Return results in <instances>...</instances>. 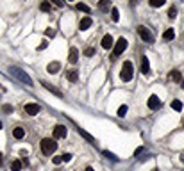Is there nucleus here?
I'll return each instance as SVG.
<instances>
[{
	"label": "nucleus",
	"instance_id": "f257e3e1",
	"mask_svg": "<svg viewBox=\"0 0 184 171\" xmlns=\"http://www.w3.org/2000/svg\"><path fill=\"white\" fill-rule=\"evenodd\" d=\"M9 73H11L14 78H18L20 82H23V84H27V86H32V78L29 77L27 73L23 72V70H20V68H16V66H11L9 68Z\"/></svg>",
	"mask_w": 184,
	"mask_h": 171
},
{
	"label": "nucleus",
	"instance_id": "f03ea898",
	"mask_svg": "<svg viewBox=\"0 0 184 171\" xmlns=\"http://www.w3.org/2000/svg\"><path fill=\"white\" fill-rule=\"evenodd\" d=\"M132 75H134L132 62H131V61H125V62H123L122 72H120V78H122L123 82H129V80H132Z\"/></svg>",
	"mask_w": 184,
	"mask_h": 171
},
{
	"label": "nucleus",
	"instance_id": "7ed1b4c3",
	"mask_svg": "<svg viewBox=\"0 0 184 171\" xmlns=\"http://www.w3.org/2000/svg\"><path fill=\"white\" fill-rule=\"evenodd\" d=\"M39 144H41V152H43L45 155H52L57 150V143L54 141V139H48V137H47V139H43Z\"/></svg>",
	"mask_w": 184,
	"mask_h": 171
},
{
	"label": "nucleus",
	"instance_id": "20e7f679",
	"mask_svg": "<svg viewBox=\"0 0 184 171\" xmlns=\"http://www.w3.org/2000/svg\"><path fill=\"white\" fill-rule=\"evenodd\" d=\"M127 45H129V43H127V39H125V38H120L116 43L113 45V55H114V57H120V55L125 52Z\"/></svg>",
	"mask_w": 184,
	"mask_h": 171
},
{
	"label": "nucleus",
	"instance_id": "39448f33",
	"mask_svg": "<svg viewBox=\"0 0 184 171\" xmlns=\"http://www.w3.org/2000/svg\"><path fill=\"white\" fill-rule=\"evenodd\" d=\"M138 34H140V38L143 39V41H147V43H152V41H154V34H152L150 29H147L145 25H140V27H138Z\"/></svg>",
	"mask_w": 184,
	"mask_h": 171
},
{
	"label": "nucleus",
	"instance_id": "423d86ee",
	"mask_svg": "<svg viewBox=\"0 0 184 171\" xmlns=\"http://www.w3.org/2000/svg\"><path fill=\"white\" fill-rule=\"evenodd\" d=\"M66 134H68V128L64 127V125H57V127L54 128V139H63V137H66Z\"/></svg>",
	"mask_w": 184,
	"mask_h": 171
},
{
	"label": "nucleus",
	"instance_id": "0eeeda50",
	"mask_svg": "<svg viewBox=\"0 0 184 171\" xmlns=\"http://www.w3.org/2000/svg\"><path fill=\"white\" fill-rule=\"evenodd\" d=\"M147 105H148L152 110H156V109H159V107H161V100L157 98L156 94H152V96H148V102H147Z\"/></svg>",
	"mask_w": 184,
	"mask_h": 171
},
{
	"label": "nucleus",
	"instance_id": "6e6552de",
	"mask_svg": "<svg viewBox=\"0 0 184 171\" xmlns=\"http://www.w3.org/2000/svg\"><path fill=\"white\" fill-rule=\"evenodd\" d=\"M39 110H41V107H39L38 104H27L25 105V112H27L29 116H36Z\"/></svg>",
	"mask_w": 184,
	"mask_h": 171
},
{
	"label": "nucleus",
	"instance_id": "1a4fd4ad",
	"mask_svg": "<svg viewBox=\"0 0 184 171\" xmlns=\"http://www.w3.org/2000/svg\"><path fill=\"white\" fill-rule=\"evenodd\" d=\"M113 36L111 34H106L104 38H102V48L104 50H109V48H113Z\"/></svg>",
	"mask_w": 184,
	"mask_h": 171
},
{
	"label": "nucleus",
	"instance_id": "9d476101",
	"mask_svg": "<svg viewBox=\"0 0 184 171\" xmlns=\"http://www.w3.org/2000/svg\"><path fill=\"white\" fill-rule=\"evenodd\" d=\"M91 23H93V20H91V18H89V16H84L82 20L79 22V29H81V30H88V29L91 27Z\"/></svg>",
	"mask_w": 184,
	"mask_h": 171
},
{
	"label": "nucleus",
	"instance_id": "9b49d317",
	"mask_svg": "<svg viewBox=\"0 0 184 171\" xmlns=\"http://www.w3.org/2000/svg\"><path fill=\"white\" fill-rule=\"evenodd\" d=\"M68 61L72 62V64H75V62L79 61V50L75 48V46H72V48H70V54H68Z\"/></svg>",
	"mask_w": 184,
	"mask_h": 171
},
{
	"label": "nucleus",
	"instance_id": "f8f14e48",
	"mask_svg": "<svg viewBox=\"0 0 184 171\" xmlns=\"http://www.w3.org/2000/svg\"><path fill=\"white\" fill-rule=\"evenodd\" d=\"M77 132H79V136H82L84 139H88V141H89V143H91V144H97L95 137H93V136H91V134H88V132H86V130H84V128L77 127Z\"/></svg>",
	"mask_w": 184,
	"mask_h": 171
},
{
	"label": "nucleus",
	"instance_id": "ddd939ff",
	"mask_svg": "<svg viewBox=\"0 0 184 171\" xmlns=\"http://www.w3.org/2000/svg\"><path fill=\"white\" fill-rule=\"evenodd\" d=\"M141 73L143 75H148L150 73V64H148V57H141Z\"/></svg>",
	"mask_w": 184,
	"mask_h": 171
},
{
	"label": "nucleus",
	"instance_id": "4468645a",
	"mask_svg": "<svg viewBox=\"0 0 184 171\" xmlns=\"http://www.w3.org/2000/svg\"><path fill=\"white\" fill-rule=\"evenodd\" d=\"M61 70V62H57V61H54V62H50L48 66H47V72L50 73V75H54V73H57Z\"/></svg>",
	"mask_w": 184,
	"mask_h": 171
},
{
	"label": "nucleus",
	"instance_id": "2eb2a0df",
	"mask_svg": "<svg viewBox=\"0 0 184 171\" xmlns=\"http://www.w3.org/2000/svg\"><path fill=\"white\" fill-rule=\"evenodd\" d=\"M170 78H172L173 82L181 84V80H182V75H181V72H179V70H172V72H170Z\"/></svg>",
	"mask_w": 184,
	"mask_h": 171
},
{
	"label": "nucleus",
	"instance_id": "dca6fc26",
	"mask_svg": "<svg viewBox=\"0 0 184 171\" xmlns=\"http://www.w3.org/2000/svg\"><path fill=\"white\" fill-rule=\"evenodd\" d=\"M66 78L70 80V82H77V80H79L77 70H70V72H66Z\"/></svg>",
	"mask_w": 184,
	"mask_h": 171
},
{
	"label": "nucleus",
	"instance_id": "f3484780",
	"mask_svg": "<svg viewBox=\"0 0 184 171\" xmlns=\"http://www.w3.org/2000/svg\"><path fill=\"white\" fill-rule=\"evenodd\" d=\"M23 136H25V128L16 127L14 130H13V137L14 139H23Z\"/></svg>",
	"mask_w": 184,
	"mask_h": 171
},
{
	"label": "nucleus",
	"instance_id": "a211bd4d",
	"mask_svg": "<svg viewBox=\"0 0 184 171\" xmlns=\"http://www.w3.org/2000/svg\"><path fill=\"white\" fill-rule=\"evenodd\" d=\"M173 38H175V32H173V29H166V30L163 32V39H164V41H172Z\"/></svg>",
	"mask_w": 184,
	"mask_h": 171
},
{
	"label": "nucleus",
	"instance_id": "6ab92c4d",
	"mask_svg": "<svg viewBox=\"0 0 184 171\" xmlns=\"http://www.w3.org/2000/svg\"><path fill=\"white\" fill-rule=\"evenodd\" d=\"M43 86H45V89H47V91H50V93H54L56 96H63V93H61V91H59V89H56V88H52L50 84L43 82Z\"/></svg>",
	"mask_w": 184,
	"mask_h": 171
},
{
	"label": "nucleus",
	"instance_id": "aec40b11",
	"mask_svg": "<svg viewBox=\"0 0 184 171\" xmlns=\"http://www.w3.org/2000/svg\"><path fill=\"white\" fill-rule=\"evenodd\" d=\"M98 7H100L102 11H109V9H111V2H109V0H100V2H98Z\"/></svg>",
	"mask_w": 184,
	"mask_h": 171
},
{
	"label": "nucleus",
	"instance_id": "412c9836",
	"mask_svg": "<svg viewBox=\"0 0 184 171\" xmlns=\"http://www.w3.org/2000/svg\"><path fill=\"white\" fill-rule=\"evenodd\" d=\"M11 171H22V160H13L11 162Z\"/></svg>",
	"mask_w": 184,
	"mask_h": 171
},
{
	"label": "nucleus",
	"instance_id": "4be33fe9",
	"mask_svg": "<svg viewBox=\"0 0 184 171\" xmlns=\"http://www.w3.org/2000/svg\"><path fill=\"white\" fill-rule=\"evenodd\" d=\"M148 4H150L152 7H161L166 4V0H148Z\"/></svg>",
	"mask_w": 184,
	"mask_h": 171
},
{
	"label": "nucleus",
	"instance_id": "5701e85b",
	"mask_svg": "<svg viewBox=\"0 0 184 171\" xmlns=\"http://www.w3.org/2000/svg\"><path fill=\"white\" fill-rule=\"evenodd\" d=\"M172 109L177 110V112H181V110H182V102H179V100H173V102H172Z\"/></svg>",
	"mask_w": 184,
	"mask_h": 171
},
{
	"label": "nucleus",
	"instance_id": "b1692460",
	"mask_svg": "<svg viewBox=\"0 0 184 171\" xmlns=\"http://www.w3.org/2000/svg\"><path fill=\"white\" fill-rule=\"evenodd\" d=\"M39 9H41V11H45V13H48V11L52 9L50 2H48V0H45V2H41V6H39Z\"/></svg>",
	"mask_w": 184,
	"mask_h": 171
},
{
	"label": "nucleus",
	"instance_id": "393cba45",
	"mask_svg": "<svg viewBox=\"0 0 184 171\" xmlns=\"http://www.w3.org/2000/svg\"><path fill=\"white\" fill-rule=\"evenodd\" d=\"M111 18H113V22H118L120 20V11H118L116 7H111Z\"/></svg>",
	"mask_w": 184,
	"mask_h": 171
},
{
	"label": "nucleus",
	"instance_id": "a878e982",
	"mask_svg": "<svg viewBox=\"0 0 184 171\" xmlns=\"http://www.w3.org/2000/svg\"><path fill=\"white\" fill-rule=\"evenodd\" d=\"M127 110H129V107H127V105H120V109H118V116H120V118H123L125 114H127Z\"/></svg>",
	"mask_w": 184,
	"mask_h": 171
},
{
	"label": "nucleus",
	"instance_id": "bb28decb",
	"mask_svg": "<svg viewBox=\"0 0 184 171\" xmlns=\"http://www.w3.org/2000/svg\"><path fill=\"white\" fill-rule=\"evenodd\" d=\"M102 153H104V157H107V159H111V160H114V162H118V157H114V155H113L111 152H107V150H104Z\"/></svg>",
	"mask_w": 184,
	"mask_h": 171
},
{
	"label": "nucleus",
	"instance_id": "cd10ccee",
	"mask_svg": "<svg viewBox=\"0 0 184 171\" xmlns=\"http://www.w3.org/2000/svg\"><path fill=\"white\" fill-rule=\"evenodd\" d=\"M75 7H77L79 11H82V13H89V11H91V9H89V7L86 6V4H77Z\"/></svg>",
	"mask_w": 184,
	"mask_h": 171
},
{
	"label": "nucleus",
	"instance_id": "c85d7f7f",
	"mask_svg": "<svg viewBox=\"0 0 184 171\" xmlns=\"http://www.w3.org/2000/svg\"><path fill=\"white\" fill-rule=\"evenodd\" d=\"M45 36H47V38H54V36H56V29H47V30H45Z\"/></svg>",
	"mask_w": 184,
	"mask_h": 171
},
{
	"label": "nucleus",
	"instance_id": "c756f323",
	"mask_svg": "<svg viewBox=\"0 0 184 171\" xmlns=\"http://www.w3.org/2000/svg\"><path fill=\"white\" fill-rule=\"evenodd\" d=\"M48 2H52V4L57 6V7H64V0H48Z\"/></svg>",
	"mask_w": 184,
	"mask_h": 171
},
{
	"label": "nucleus",
	"instance_id": "7c9ffc66",
	"mask_svg": "<svg viewBox=\"0 0 184 171\" xmlns=\"http://www.w3.org/2000/svg\"><path fill=\"white\" fill-rule=\"evenodd\" d=\"M168 16L175 18V16H177V9H175V7H170V9H168Z\"/></svg>",
	"mask_w": 184,
	"mask_h": 171
},
{
	"label": "nucleus",
	"instance_id": "2f4dec72",
	"mask_svg": "<svg viewBox=\"0 0 184 171\" xmlns=\"http://www.w3.org/2000/svg\"><path fill=\"white\" fill-rule=\"evenodd\" d=\"M84 55H86V57H91V55H95V48H86V50H84Z\"/></svg>",
	"mask_w": 184,
	"mask_h": 171
},
{
	"label": "nucleus",
	"instance_id": "473e14b6",
	"mask_svg": "<svg viewBox=\"0 0 184 171\" xmlns=\"http://www.w3.org/2000/svg\"><path fill=\"white\" fill-rule=\"evenodd\" d=\"M61 159H63V162H70V160H72V153H64V155H61Z\"/></svg>",
	"mask_w": 184,
	"mask_h": 171
},
{
	"label": "nucleus",
	"instance_id": "72a5a7b5",
	"mask_svg": "<svg viewBox=\"0 0 184 171\" xmlns=\"http://www.w3.org/2000/svg\"><path fill=\"white\" fill-rule=\"evenodd\" d=\"M47 46H48V41L45 39V41H41V45H39V46H38V50H45V48H47Z\"/></svg>",
	"mask_w": 184,
	"mask_h": 171
},
{
	"label": "nucleus",
	"instance_id": "f704fd0d",
	"mask_svg": "<svg viewBox=\"0 0 184 171\" xmlns=\"http://www.w3.org/2000/svg\"><path fill=\"white\" fill-rule=\"evenodd\" d=\"M52 162H54V164H61V162H63L61 155H59V157H52Z\"/></svg>",
	"mask_w": 184,
	"mask_h": 171
},
{
	"label": "nucleus",
	"instance_id": "c9c22d12",
	"mask_svg": "<svg viewBox=\"0 0 184 171\" xmlns=\"http://www.w3.org/2000/svg\"><path fill=\"white\" fill-rule=\"evenodd\" d=\"M2 109L6 110V112H13V107H11V105H4V107H2Z\"/></svg>",
	"mask_w": 184,
	"mask_h": 171
},
{
	"label": "nucleus",
	"instance_id": "e433bc0d",
	"mask_svg": "<svg viewBox=\"0 0 184 171\" xmlns=\"http://www.w3.org/2000/svg\"><path fill=\"white\" fill-rule=\"evenodd\" d=\"M141 152H143V148H138V150H136V152H134V155H136V157H138V155H140Z\"/></svg>",
	"mask_w": 184,
	"mask_h": 171
},
{
	"label": "nucleus",
	"instance_id": "4c0bfd02",
	"mask_svg": "<svg viewBox=\"0 0 184 171\" xmlns=\"http://www.w3.org/2000/svg\"><path fill=\"white\" fill-rule=\"evenodd\" d=\"M2 164H4V155L0 153V166H2Z\"/></svg>",
	"mask_w": 184,
	"mask_h": 171
},
{
	"label": "nucleus",
	"instance_id": "58836bf2",
	"mask_svg": "<svg viewBox=\"0 0 184 171\" xmlns=\"http://www.w3.org/2000/svg\"><path fill=\"white\" fill-rule=\"evenodd\" d=\"M84 171H95V169H93L91 166H88V168H86V169H84Z\"/></svg>",
	"mask_w": 184,
	"mask_h": 171
},
{
	"label": "nucleus",
	"instance_id": "ea45409f",
	"mask_svg": "<svg viewBox=\"0 0 184 171\" xmlns=\"http://www.w3.org/2000/svg\"><path fill=\"white\" fill-rule=\"evenodd\" d=\"M136 2H138V0H131V6H136Z\"/></svg>",
	"mask_w": 184,
	"mask_h": 171
},
{
	"label": "nucleus",
	"instance_id": "a19ab883",
	"mask_svg": "<svg viewBox=\"0 0 184 171\" xmlns=\"http://www.w3.org/2000/svg\"><path fill=\"white\" fill-rule=\"evenodd\" d=\"M181 88L184 89V78H182V80H181Z\"/></svg>",
	"mask_w": 184,
	"mask_h": 171
},
{
	"label": "nucleus",
	"instance_id": "79ce46f5",
	"mask_svg": "<svg viewBox=\"0 0 184 171\" xmlns=\"http://www.w3.org/2000/svg\"><path fill=\"white\" fill-rule=\"evenodd\" d=\"M0 128H2V121H0Z\"/></svg>",
	"mask_w": 184,
	"mask_h": 171
},
{
	"label": "nucleus",
	"instance_id": "37998d69",
	"mask_svg": "<svg viewBox=\"0 0 184 171\" xmlns=\"http://www.w3.org/2000/svg\"><path fill=\"white\" fill-rule=\"evenodd\" d=\"M182 162H184V155H182Z\"/></svg>",
	"mask_w": 184,
	"mask_h": 171
}]
</instances>
